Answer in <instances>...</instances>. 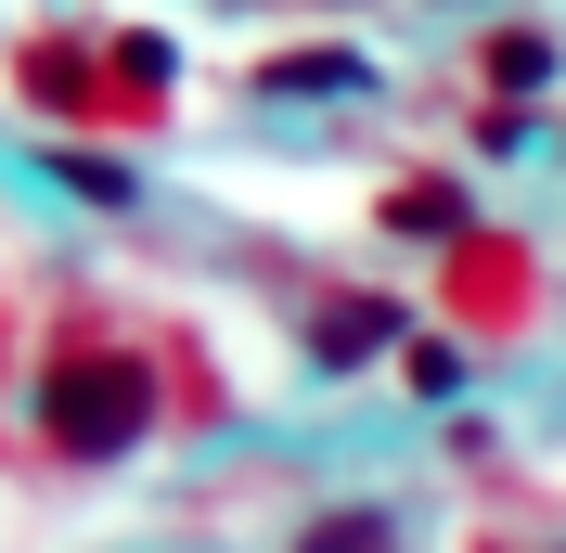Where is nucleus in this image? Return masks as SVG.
Masks as SVG:
<instances>
[{
    "instance_id": "f257e3e1",
    "label": "nucleus",
    "mask_w": 566,
    "mask_h": 553,
    "mask_svg": "<svg viewBox=\"0 0 566 553\" xmlns=\"http://www.w3.org/2000/svg\"><path fill=\"white\" fill-rule=\"evenodd\" d=\"M155 425V361L142 347H52L39 374V438L65 463H116V450Z\"/></svg>"
},
{
    "instance_id": "f03ea898",
    "label": "nucleus",
    "mask_w": 566,
    "mask_h": 553,
    "mask_svg": "<svg viewBox=\"0 0 566 553\" xmlns=\"http://www.w3.org/2000/svg\"><path fill=\"white\" fill-rule=\"evenodd\" d=\"M374 347H399L387 296H322V310H310V361H322V374H360Z\"/></svg>"
},
{
    "instance_id": "7ed1b4c3",
    "label": "nucleus",
    "mask_w": 566,
    "mask_h": 553,
    "mask_svg": "<svg viewBox=\"0 0 566 553\" xmlns=\"http://www.w3.org/2000/svg\"><path fill=\"white\" fill-rule=\"evenodd\" d=\"M541 77H554V39H541V27H502V39H490V91H502V104H528Z\"/></svg>"
},
{
    "instance_id": "20e7f679",
    "label": "nucleus",
    "mask_w": 566,
    "mask_h": 553,
    "mask_svg": "<svg viewBox=\"0 0 566 553\" xmlns=\"http://www.w3.org/2000/svg\"><path fill=\"white\" fill-rule=\"evenodd\" d=\"M258 91H360V52H283L258 65Z\"/></svg>"
},
{
    "instance_id": "39448f33",
    "label": "nucleus",
    "mask_w": 566,
    "mask_h": 553,
    "mask_svg": "<svg viewBox=\"0 0 566 553\" xmlns=\"http://www.w3.org/2000/svg\"><path fill=\"white\" fill-rule=\"evenodd\" d=\"M387 219H399V232H463V194H451V180H412Z\"/></svg>"
},
{
    "instance_id": "423d86ee",
    "label": "nucleus",
    "mask_w": 566,
    "mask_h": 553,
    "mask_svg": "<svg viewBox=\"0 0 566 553\" xmlns=\"http://www.w3.org/2000/svg\"><path fill=\"white\" fill-rule=\"evenodd\" d=\"M310 553H387V515H322Z\"/></svg>"
}]
</instances>
